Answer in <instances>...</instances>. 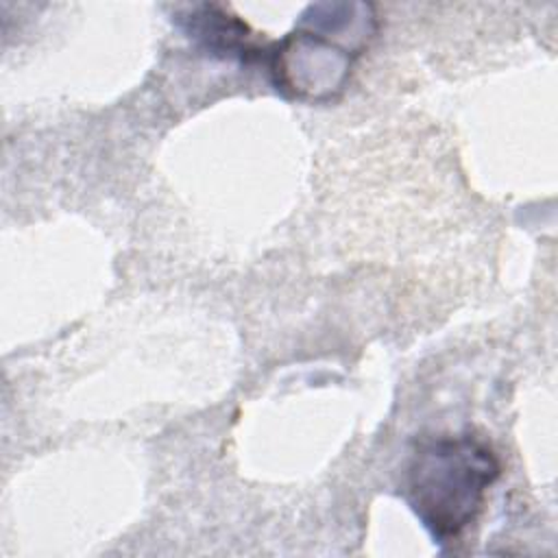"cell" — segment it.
Returning <instances> with one entry per match:
<instances>
[{
    "label": "cell",
    "mask_w": 558,
    "mask_h": 558,
    "mask_svg": "<svg viewBox=\"0 0 558 558\" xmlns=\"http://www.w3.org/2000/svg\"><path fill=\"white\" fill-rule=\"evenodd\" d=\"M375 28L371 4L323 2L307 7L299 24L268 48L275 87L296 100H331L344 89L351 68Z\"/></svg>",
    "instance_id": "2"
},
{
    "label": "cell",
    "mask_w": 558,
    "mask_h": 558,
    "mask_svg": "<svg viewBox=\"0 0 558 558\" xmlns=\"http://www.w3.org/2000/svg\"><path fill=\"white\" fill-rule=\"evenodd\" d=\"M499 475L501 462L484 440L438 436L410 453L401 495L432 538L447 543L477 519Z\"/></svg>",
    "instance_id": "1"
},
{
    "label": "cell",
    "mask_w": 558,
    "mask_h": 558,
    "mask_svg": "<svg viewBox=\"0 0 558 558\" xmlns=\"http://www.w3.org/2000/svg\"><path fill=\"white\" fill-rule=\"evenodd\" d=\"M177 22L192 39H196L214 54L238 57L242 61H255L264 52L268 54L266 48H259L253 41V33L244 22L235 15H229L218 4L192 7L181 13Z\"/></svg>",
    "instance_id": "3"
}]
</instances>
